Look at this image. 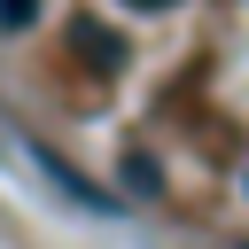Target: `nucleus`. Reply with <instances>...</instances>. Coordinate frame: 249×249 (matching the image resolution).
<instances>
[{
  "instance_id": "obj_2",
  "label": "nucleus",
  "mask_w": 249,
  "mask_h": 249,
  "mask_svg": "<svg viewBox=\"0 0 249 249\" xmlns=\"http://www.w3.org/2000/svg\"><path fill=\"white\" fill-rule=\"evenodd\" d=\"M31 16H39V0H0V31H23Z\"/></svg>"
},
{
  "instance_id": "obj_1",
  "label": "nucleus",
  "mask_w": 249,
  "mask_h": 249,
  "mask_svg": "<svg viewBox=\"0 0 249 249\" xmlns=\"http://www.w3.org/2000/svg\"><path fill=\"white\" fill-rule=\"evenodd\" d=\"M31 163H39V171H47V179H54V187H62L70 202H109V195H93V187H86V179H78V171H70V163L54 156V148H31Z\"/></svg>"
},
{
  "instance_id": "obj_3",
  "label": "nucleus",
  "mask_w": 249,
  "mask_h": 249,
  "mask_svg": "<svg viewBox=\"0 0 249 249\" xmlns=\"http://www.w3.org/2000/svg\"><path fill=\"white\" fill-rule=\"evenodd\" d=\"M124 8H148V16H156V8H179V0H124Z\"/></svg>"
}]
</instances>
